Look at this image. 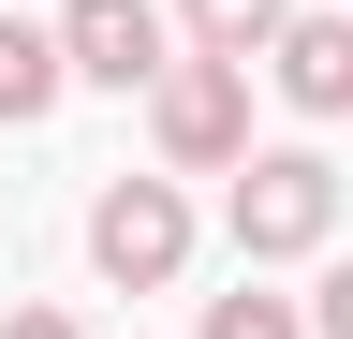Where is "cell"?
Instances as JSON below:
<instances>
[{"mask_svg": "<svg viewBox=\"0 0 353 339\" xmlns=\"http://www.w3.org/2000/svg\"><path fill=\"white\" fill-rule=\"evenodd\" d=\"M88 266H103L118 295H162L176 266H192V192L176 177H103L88 192Z\"/></svg>", "mask_w": 353, "mask_h": 339, "instance_id": "cell-3", "label": "cell"}, {"mask_svg": "<svg viewBox=\"0 0 353 339\" xmlns=\"http://www.w3.org/2000/svg\"><path fill=\"white\" fill-rule=\"evenodd\" d=\"M265 74H280V104H294V118H353V15H339V0H324V15H294Z\"/></svg>", "mask_w": 353, "mask_h": 339, "instance_id": "cell-5", "label": "cell"}, {"mask_svg": "<svg viewBox=\"0 0 353 339\" xmlns=\"http://www.w3.org/2000/svg\"><path fill=\"white\" fill-rule=\"evenodd\" d=\"M148 148H162V177H236L250 162V59H176L162 89H148Z\"/></svg>", "mask_w": 353, "mask_h": 339, "instance_id": "cell-2", "label": "cell"}, {"mask_svg": "<svg viewBox=\"0 0 353 339\" xmlns=\"http://www.w3.org/2000/svg\"><path fill=\"white\" fill-rule=\"evenodd\" d=\"M0 339H88V325L59 310V295H15V310H0Z\"/></svg>", "mask_w": 353, "mask_h": 339, "instance_id": "cell-9", "label": "cell"}, {"mask_svg": "<svg viewBox=\"0 0 353 339\" xmlns=\"http://www.w3.org/2000/svg\"><path fill=\"white\" fill-rule=\"evenodd\" d=\"M221 236H236V266H309V251H339V162L324 148H250L236 192H221Z\"/></svg>", "mask_w": 353, "mask_h": 339, "instance_id": "cell-1", "label": "cell"}, {"mask_svg": "<svg viewBox=\"0 0 353 339\" xmlns=\"http://www.w3.org/2000/svg\"><path fill=\"white\" fill-rule=\"evenodd\" d=\"M176 30H192L206 59H280V30H294V0H176Z\"/></svg>", "mask_w": 353, "mask_h": 339, "instance_id": "cell-7", "label": "cell"}, {"mask_svg": "<svg viewBox=\"0 0 353 339\" xmlns=\"http://www.w3.org/2000/svg\"><path fill=\"white\" fill-rule=\"evenodd\" d=\"M309 325H324V339H353V251H324V295H309Z\"/></svg>", "mask_w": 353, "mask_h": 339, "instance_id": "cell-10", "label": "cell"}, {"mask_svg": "<svg viewBox=\"0 0 353 339\" xmlns=\"http://www.w3.org/2000/svg\"><path fill=\"white\" fill-rule=\"evenodd\" d=\"M59 45H74V89H162V74L192 59V30H176L162 0H74Z\"/></svg>", "mask_w": 353, "mask_h": 339, "instance_id": "cell-4", "label": "cell"}, {"mask_svg": "<svg viewBox=\"0 0 353 339\" xmlns=\"http://www.w3.org/2000/svg\"><path fill=\"white\" fill-rule=\"evenodd\" d=\"M59 89H74V45H59V30H30V15H0V133L59 118Z\"/></svg>", "mask_w": 353, "mask_h": 339, "instance_id": "cell-6", "label": "cell"}, {"mask_svg": "<svg viewBox=\"0 0 353 339\" xmlns=\"http://www.w3.org/2000/svg\"><path fill=\"white\" fill-rule=\"evenodd\" d=\"M192 339H324V325H309L294 295H265V266H250L236 295H206V325H192Z\"/></svg>", "mask_w": 353, "mask_h": 339, "instance_id": "cell-8", "label": "cell"}]
</instances>
